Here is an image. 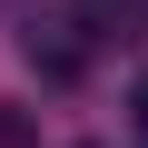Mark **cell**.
<instances>
[{"label": "cell", "mask_w": 148, "mask_h": 148, "mask_svg": "<svg viewBox=\"0 0 148 148\" xmlns=\"http://www.w3.org/2000/svg\"><path fill=\"white\" fill-rule=\"evenodd\" d=\"M0 148H30V119L20 109H0Z\"/></svg>", "instance_id": "1"}]
</instances>
